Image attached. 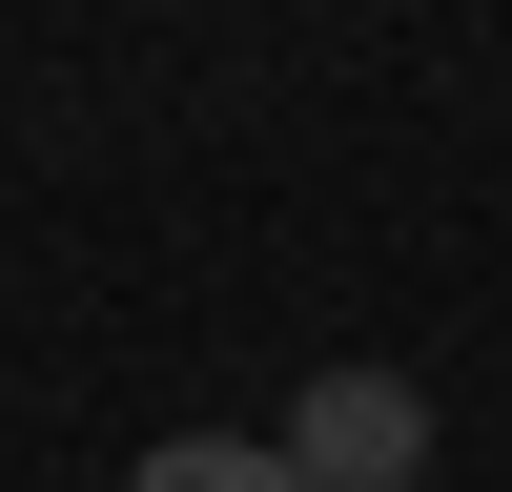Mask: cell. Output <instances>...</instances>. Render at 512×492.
I'll return each mask as SVG.
<instances>
[{
  "label": "cell",
  "mask_w": 512,
  "mask_h": 492,
  "mask_svg": "<svg viewBox=\"0 0 512 492\" xmlns=\"http://www.w3.org/2000/svg\"><path fill=\"white\" fill-rule=\"evenodd\" d=\"M123 492H308V472H287V431H164Z\"/></svg>",
  "instance_id": "2"
},
{
  "label": "cell",
  "mask_w": 512,
  "mask_h": 492,
  "mask_svg": "<svg viewBox=\"0 0 512 492\" xmlns=\"http://www.w3.org/2000/svg\"><path fill=\"white\" fill-rule=\"evenodd\" d=\"M287 472L308 492H410L431 472V390H410V369H308V390H287Z\"/></svg>",
  "instance_id": "1"
}]
</instances>
